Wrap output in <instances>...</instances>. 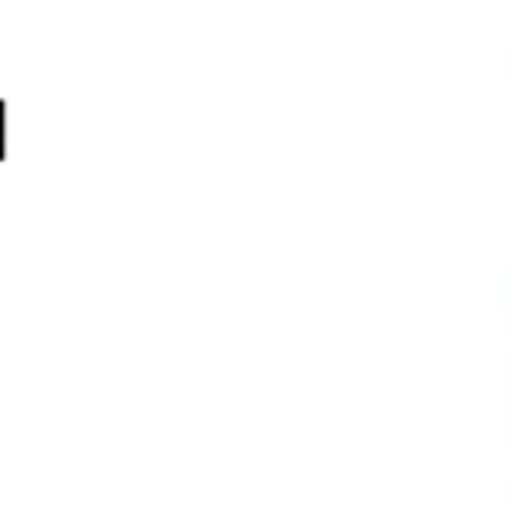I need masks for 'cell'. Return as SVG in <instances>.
Masks as SVG:
<instances>
[{
  "mask_svg": "<svg viewBox=\"0 0 512 505\" xmlns=\"http://www.w3.org/2000/svg\"><path fill=\"white\" fill-rule=\"evenodd\" d=\"M0 158H4V102H0Z\"/></svg>",
  "mask_w": 512,
  "mask_h": 505,
  "instance_id": "1",
  "label": "cell"
}]
</instances>
